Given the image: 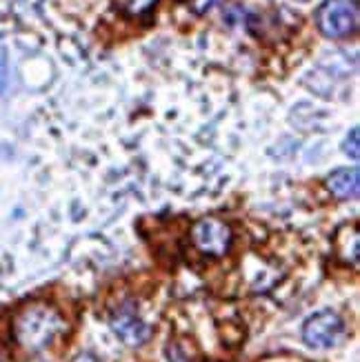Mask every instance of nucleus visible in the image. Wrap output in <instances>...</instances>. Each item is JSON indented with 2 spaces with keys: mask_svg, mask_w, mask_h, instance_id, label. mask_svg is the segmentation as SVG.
Instances as JSON below:
<instances>
[{
  "mask_svg": "<svg viewBox=\"0 0 360 362\" xmlns=\"http://www.w3.org/2000/svg\"><path fill=\"white\" fill-rule=\"evenodd\" d=\"M62 320L50 305H31L18 313L13 322V336L25 349L40 351L60 332Z\"/></svg>",
  "mask_w": 360,
  "mask_h": 362,
  "instance_id": "obj_1",
  "label": "nucleus"
},
{
  "mask_svg": "<svg viewBox=\"0 0 360 362\" xmlns=\"http://www.w3.org/2000/svg\"><path fill=\"white\" fill-rule=\"evenodd\" d=\"M316 27L325 38L332 40L356 34L358 3L356 0H325L316 9Z\"/></svg>",
  "mask_w": 360,
  "mask_h": 362,
  "instance_id": "obj_2",
  "label": "nucleus"
},
{
  "mask_svg": "<svg viewBox=\"0 0 360 362\" xmlns=\"http://www.w3.org/2000/svg\"><path fill=\"white\" fill-rule=\"evenodd\" d=\"M345 336V322L332 309L311 313L303 325V342L309 349H332Z\"/></svg>",
  "mask_w": 360,
  "mask_h": 362,
  "instance_id": "obj_3",
  "label": "nucleus"
},
{
  "mask_svg": "<svg viewBox=\"0 0 360 362\" xmlns=\"http://www.w3.org/2000/svg\"><path fill=\"white\" fill-rule=\"evenodd\" d=\"M192 243L200 254L223 258L231 247V229L218 218H202L192 227Z\"/></svg>",
  "mask_w": 360,
  "mask_h": 362,
  "instance_id": "obj_4",
  "label": "nucleus"
},
{
  "mask_svg": "<svg viewBox=\"0 0 360 362\" xmlns=\"http://www.w3.org/2000/svg\"><path fill=\"white\" fill-rule=\"evenodd\" d=\"M109 325H112V332L129 347H140L145 344L149 338V325L143 320V316L138 313L134 303H124L120 305L112 316H109Z\"/></svg>",
  "mask_w": 360,
  "mask_h": 362,
  "instance_id": "obj_5",
  "label": "nucleus"
},
{
  "mask_svg": "<svg viewBox=\"0 0 360 362\" xmlns=\"http://www.w3.org/2000/svg\"><path fill=\"white\" fill-rule=\"evenodd\" d=\"M325 185L334 198L354 200L360 189V171H358V167H340L327 176Z\"/></svg>",
  "mask_w": 360,
  "mask_h": 362,
  "instance_id": "obj_6",
  "label": "nucleus"
},
{
  "mask_svg": "<svg viewBox=\"0 0 360 362\" xmlns=\"http://www.w3.org/2000/svg\"><path fill=\"white\" fill-rule=\"evenodd\" d=\"M156 5V0H122V9L129 11L132 16L145 13Z\"/></svg>",
  "mask_w": 360,
  "mask_h": 362,
  "instance_id": "obj_7",
  "label": "nucleus"
},
{
  "mask_svg": "<svg viewBox=\"0 0 360 362\" xmlns=\"http://www.w3.org/2000/svg\"><path fill=\"white\" fill-rule=\"evenodd\" d=\"M342 151H345L352 160H358V156H360V149H358V127H354L347 134L345 143H342Z\"/></svg>",
  "mask_w": 360,
  "mask_h": 362,
  "instance_id": "obj_8",
  "label": "nucleus"
},
{
  "mask_svg": "<svg viewBox=\"0 0 360 362\" xmlns=\"http://www.w3.org/2000/svg\"><path fill=\"white\" fill-rule=\"evenodd\" d=\"M223 0H192V11L196 13V16H205V13H209L214 7H218L221 5Z\"/></svg>",
  "mask_w": 360,
  "mask_h": 362,
  "instance_id": "obj_9",
  "label": "nucleus"
},
{
  "mask_svg": "<svg viewBox=\"0 0 360 362\" xmlns=\"http://www.w3.org/2000/svg\"><path fill=\"white\" fill-rule=\"evenodd\" d=\"M167 360L169 362H190V358L185 356V351L178 347V344H169L167 347Z\"/></svg>",
  "mask_w": 360,
  "mask_h": 362,
  "instance_id": "obj_10",
  "label": "nucleus"
},
{
  "mask_svg": "<svg viewBox=\"0 0 360 362\" xmlns=\"http://www.w3.org/2000/svg\"><path fill=\"white\" fill-rule=\"evenodd\" d=\"M71 362H100L98 358H93L91 354H81V356H76Z\"/></svg>",
  "mask_w": 360,
  "mask_h": 362,
  "instance_id": "obj_11",
  "label": "nucleus"
},
{
  "mask_svg": "<svg viewBox=\"0 0 360 362\" xmlns=\"http://www.w3.org/2000/svg\"><path fill=\"white\" fill-rule=\"evenodd\" d=\"M296 3H307V0H296Z\"/></svg>",
  "mask_w": 360,
  "mask_h": 362,
  "instance_id": "obj_12",
  "label": "nucleus"
},
{
  "mask_svg": "<svg viewBox=\"0 0 360 362\" xmlns=\"http://www.w3.org/2000/svg\"><path fill=\"white\" fill-rule=\"evenodd\" d=\"M0 362H7V360H5V358H3V356H0Z\"/></svg>",
  "mask_w": 360,
  "mask_h": 362,
  "instance_id": "obj_13",
  "label": "nucleus"
}]
</instances>
